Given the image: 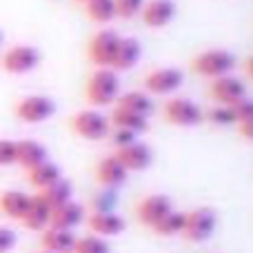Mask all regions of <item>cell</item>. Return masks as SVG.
Here are the masks:
<instances>
[{"instance_id":"6da1fadb","label":"cell","mask_w":253,"mask_h":253,"mask_svg":"<svg viewBox=\"0 0 253 253\" xmlns=\"http://www.w3.org/2000/svg\"><path fill=\"white\" fill-rule=\"evenodd\" d=\"M120 76L111 67H96L93 74L87 78L84 84V98L91 105V109L109 107L120 96Z\"/></svg>"},{"instance_id":"7a4b0ae2","label":"cell","mask_w":253,"mask_h":253,"mask_svg":"<svg viewBox=\"0 0 253 253\" xmlns=\"http://www.w3.org/2000/svg\"><path fill=\"white\" fill-rule=\"evenodd\" d=\"M238 60L229 49H207V51H200L191 58L189 67L196 76L207 80H215L220 76L233 74Z\"/></svg>"},{"instance_id":"3957f363","label":"cell","mask_w":253,"mask_h":253,"mask_svg":"<svg viewBox=\"0 0 253 253\" xmlns=\"http://www.w3.org/2000/svg\"><path fill=\"white\" fill-rule=\"evenodd\" d=\"M215 227H218V213L211 207H198L184 213V227L180 236L191 245H200L213 236Z\"/></svg>"},{"instance_id":"277c9868","label":"cell","mask_w":253,"mask_h":253,"mask_svg":"<svg viewBox=\"0 0 253 253\" xmlns=\"http://www.w3.org/2000/svg\"><path fill=\"white\" fill-rule=\"evenodd\" d=\"M69 126L78 138L89 140V142L107 140V135H109V131H111L109 118L98 109H83V111H78V114H74L69 120Z\"/></svg>"},{"instance_id":"5b68a950","label":"cell","mask_w":253,"mask_h":253,"mask_svg":"<svg viewBox=\"0 0 253 253\" xmlns=\"http://www.w3.org/2000/svg\"><path fill=\"white\" fill-rule=\"evenodd\" d=\"M58 107L53 102V98L49 96H40V93H31V96H25L16 102L13 107V114L20 123L25 125H40L47 123L56 116Z\"/></svg>"},{"instance_id":"8992f818","label":"cell","mask_w":253,"mask_h":253,"mask_svg":"<svg viewBox=\"0 0 253 253\" xmlns=\"http://www.w3.org/2000/svg\"><path fill=\"white\" fill-rule=\"evenodd\" d=\"M184 83V71L178 67H158L144 74L142 91L149 96H171Z\"/></svg>"},{"instance_id":"52a82bcc","label":"cell","mask_w":253,"mask_h":253,"mask_svg":"<svg viewBox=\"0 0 253 253\" xmlns=\"http://www.w3.org/2000/svg\"><path fill=\"white\" fill-rule=\"evenodd\" d=\"M162 116L169 125L173 126H198L205 120V111L198 102H193L191 98H182V96H175L171 100H167L165 109H162Z\"/></svg>"},{"instance_id":"ba28073f","label":"cell","mask_w":253,"mask_h":253,"mask_svg":"<svg viewBox=\"0 0 253 253\" xmlns=\"http://www.w3.org/2000/svg\"><path fill=\"white\" fill-rule=\"evenodd\" d=\"M209 96L215 105L222 107H233L240 100L249 98V89H247V83L240 78V76H220V78L211 80L209 83Z\"/></svg>"},{"instance_id":"9c48e42d","label":"cell","mask_w":253,"mask_h":253,"mask_svg":"<svg viewBox=\"0 0 253 253\" xmlns=\"http://www.w3.org/2000/svg\"><path fill=\"white\" fill-rule=\"evenodd\" d=\"M40 65V51L34 44H13L0 58V69L9 76H25Z\"/></svg>"},{"instance_id":"30bf717a","label":"cell","mask_w":253,"mask_h":253,"mask_svg":"<svg viewBox=\"0 0 253 253\" xmlns=\"http://www.w3.org/2000/svg\"><path fill=\"white\" fill-rule=\"evenodd\" d=\"M123 36H118L111 29H100L89 38L87 42V58L96 67H111L116 56V49Z\"/></svg>"},{"instance_id":"8fae6325","label":"cell","mask_w":253,"mask_h":253,"mask_svg":"<svg viewBox=\"0 0 253 253\" xmlns=\"http://www.w3.org/2000/svg\"><path fill=\"white\" fill-rule=\"evenodd\" d=\"M173 209L171 198L165 193H149L135 205V218L140 220V224H144L147 229H151L158 220H162L169 211Z\"/></svg>"},{"instance_id":"7c38bea8","label":"cell","mask_w":253,"mask_h":253,"mask_svg":"<svg viewBox=\"0 0 253 253\" xmlns=\"http://www.w3.org/2000/svg\"><path fill=\"white\" fill-rule=\"evenodd\" d=\"M89 231L98 238H116L125 231V218L118 215L116 211H91V213L84 218Z\"/></svg>"},{"instance_id":"4fadbf2b","label":"cell","mask_w":253,"mask_h":253,"mask_svg":"<svg viewBox=\"0 0 253 253\" xmlns=\"http://www.w3.org/2000/svg\"><path fill=\"white\" fill-rule=\"evenodd\" d=\"M93 178H96V182L100 184L102 189H116V191H118V187H123L126 182L129 173H126V169L118 162V158L111 153V156H105L98 160L96 169H93Z\"/></svg>"},{"instance_id":"5bb4252c","label":"cell","mask_w":253,"mask_h":253,"mask_svg":"<svg viewBox=\"0 0 253 253\" xmlns=\"http://www.w3.org/2000/svg\"><path fill=\"white\" fill-rule=\"evenodd\" d=\"M175 7L173 0H144L142 9H140V18L149 29H162L175 18Z\"/></svg>"},{"instance_id":"9a60e30c","label":"cell","mask_w":253,"mask_h":253,"mask_svg":"<svg viewBox=\"0 0 253 253\" xmlns=\"http://www.w3.org/2000/svg\"><path fill=\"white\" fill-rule=\"evenodd\" d=\"M114 156L118 158V162L126 169V173H131V171H144L153 162L151 149L147 144L138 142V140L131 144H125V147H118L114 151Z\"/></svg>"},{"instance_id":"2e32d148","label":"cell","mask_w":253,"mask_h":253,"mask_svg":"<svg viewBox=\"0 0 253 253\" xmlns=\"http://www.w3.org/2000/svg\"><path fill=\"white\" fill-rule=\"evenodd\" d=\"M87 218V211H84V205L76 200H69L65 205L51 209V218H49V227L53 229H65V231H76L80 224Z\"/></svg>"},{"instance_id":"e0dca14e","label":"cell","mask_w":253,"mask_h":253,"mask_svg":"<svg viewBox=\"0 0 253 253\" xmlns=\"http://www.w3.org/2000/svg\"><path fill=\"white\" fill-rule=\"evenodd\" d=\"M49 218H51V207L44 202V198L40 193H34L29 202V209L25 211L20 224L29 231H42V229L49 227Z\"/></svg>"},{"instance_id":"ac0fdd59","label":"cell","mask_w":253,"mask_h":253,"mask_svg":"<svg viewBox=\"0 0 253 253\" xmlns=\"http://www.w3.org/2000/svg\"><path fill=\"white\" fill-rule=\"evenodd\" d=\"M76 247V231L47 227L40 231V249L49 253H71Z\"/></svg>"},{"instance_id":"d6986e66","label":"cell","mask_w":253,"mask_h":253,"mask_svg":"<svg viewBox=\"0 0 253 253\" xmlns=\"http://www.w3.org/2000/svg\"><path fill=\"white\" fill-rule=\"evenodd\" d=\"M140 56H142V44L138 38L129 36V38H120L118 49H116L114 62H111V69L114 71H129L138 65Z\"/></svg>"},{"instance_id":"ffe728a7","label":"cell","mask_w":253,"mask_h":253,"mask_svg":"<svg viewBox=\"0 0 253 253\" xmlns=\"http://www.w3.org/2000/svg\"><path fill=\"white\" fill-rule=\"evenodd\" d=\"M47 160V149L38 140H16V165L25 171L42 165Z\"/></svg>"},{"instance_id":"44dd1931","label":"cell","mask_w":253,"mask_h":253,"mask_svg":"<svg viewBox=\"0 0 253 253\" xmlns=\"http://www.w3.org/2000/svg\"><path fill=\"white\" fill-rule=\"evenodd\" d=\"M107 118H109L111 129H125V131L135 133V135L149 129V118H147V116L133 114V111L123 109V107H114V109H111V114L107 116Z\"/></svg>"},{"instance_id":"7402d4cb","label":"cell","mask_w":253,"mask_h":253,"mask_svg":"<svg viewBox=\"0 0 253 253\" xmlns=\"http://www.w3.org/2000/svg\"><path fill=\"white\" fill-rule=\"evenodd\" d=\"M29 202H31V196L25 191H16V189L4 191L0 193V213L9 220H18L20 222L25 211L29 209Z\"/></svg>"},{"instance_id":"603a6c76","label":"cell","mask_w":253,"mask_h":253,"mask_svg":"<svg viewBox=\"0 0 253 253\" xmlns=\"http://www.w3.org/2000/svg\"><path fill=\"white\" fill-rule=\"evenodd\" d=\"M27 178H29V184L34 189H38V191H42V189L51 187L56 180L62 178V171L58 165H53V162L44 160L42 165L34 167L31 171H27Z\"/></svg>"},{"instance_id":"cb8c5ba5","label":"cell","mask_w":253,"mask_h":253,"mask_svg":"<svg viewBox=\"0 0 253 253\" xmlns=\"http://www.w3.org/2000/svg\"><path fill=\"white\" fill-rule=\"evenodd\" d=\"M116 107H123V109H129L133 114H140V116H151L153 114V100L149 93L144 91H126V93H120L116 98Z\"/></svg>"},{"instance_id":"d4e9b609","label":"cell","mask_w":253,"mask_h":253,"mask_svg":"<svg viewBox=\"0 0 253 253\" xmlns=\"http://www.w3.org/2000/svg\"><path fill=\"white\" fill-rule=\"evenodd\" d=\"M38 193L44 198V202H47L51 209H56V207H60V205H65V202L74 200V189H71V182H69V180H65V178L56 180L51 187L42 189V191H38Z\"/></svg>"},{"instance_id":"484cf974","label":"cell","mask_w":253,"mask_h":253,"mask_svg":"<svg viewBox=\"0 0 253 253\" xmlns=\"http://www.w3.org/2000/svg\"><path fill=\"white\" fill-rule=\"evenodd\" d=\"M182 227H184V211L171 209L165 218L158 220V222L153 224L151 231L160 238H173V236H180V233H182Z\"/></svg>"},{"instance_id":"4316f807","label":"cell","mask_w":253,"mask_h":253,"mask_svg":"<svg viewBox=\"0 0 253 253\" xmlns=\"http://www.w3.org/2000/svg\"><path fill=\"white\" fill-rule=\"evenodd\" d=\"M84 16L96 25H107L116 18L114 0H87L84 2Z\"/></svg>"},{"instance_id":"83f0119b","label":"cell","mask_w":253,"mask_h":253,"mask_svg":"<svg viewBox=\"0 0 253 253\" xmlns=\"http://www.w3.org/2000/svg\"><path fill=\"white\" fill-rule=\"evenodd\" d=\"M71 253H111V247L105 238L87 233L83 238H76V247Z\"/></svg>"},{"instance_id":"f1b7e54d","label":"cell","mask_w":253,"mask_h":253,"mask_svg":"<svg viewBox=\"0 0 253 253\" xmlns=\"http://www.w3.org/2000/svg\"><path fill=\"white\" fill-rule=\"evenodd\" d=\"M205 120L215 126H231L236 125V118H233V111L231 107H222V105H215L211 107L209 111L205 114Z\"/></svg>"},{"instance_id":"f546056e","label":"cell","mask_w":253,"mask_h":253,"mask_svg":"<svg viewBox=\"0 0 253 253\" xmlns=\"http://www.w3.org/2000/svg\"><path fill=\"white\" fill-rule=\"evenodd\" d=\"M116 202H118L116 189H100V191L91 198V209L93 211H114Z\"/></svg>"},{"instance_id":"4dcf8cb0","label":"cell","mask_w":253,"mask_h":253,"mask_svg":"<svg viewBox=\"0 0 253 253\" xmlns=\"http://www.w3.org/2000/svg\"><path fill=\"white\" fill-rule=\"evenodd\" d=\"M142 4H144V0H114L116 18L131 20V18L140 16V9H142Z\"/></svg>"},{"instance_id":"1f68e13d","label":"cell","mask_w":253,"mask_h":253,"mask_svg":"<svg viewBox=\"0 0 253 253\" xmlns=\"http://www.w3.org/2000/svg\"><path fill=\"white\" fill-rule=\"evenodd\" d=\"M16 165V140L0 138V167Z\"/></svg>"},{"instance_id":"d6a6232c","label":"cell","mask_w":253,"mask_h":253,"mask_svg":"<svg viewBox=\"0 0 253 253\" xmlns=\"http://www.w3.org/2000/svg\"><path fill=\"white\" fill-rule=\"evenodd\" d=\"M231 111H233V118H236V125L253 120V100L251 98H245V100H240L238 105H233Z\"/></svg>"},{"instance_id":"836d02e7","label":"cell","mask_w":253,"mask_h":253,"mask_svg":"<svg viewBox=\"0 0 253 253\" xmlns=\"http://www.w3.org/2000/svg\"><path fill=\"white\" fill-rule=\"evenodd\" d=\"M107 138H109L111 142H114V147L118 149V147H125V144L135 142V140H138V135L131 133V131H125V129H111Z\"/></svg>"},{"instance_id":"e575fe53","label":"cell","mask_w":253,"mask_h":253,"mask_svg":"<svg viewBox=\"0 0 253 253\" xmlns=\"http://www.w3.org/2000/svg\"><path fill=\"white\" fill-rule=\"evenodd\" d=\"M18 238H16V231L9 227H0V253H9L16 247Z\"/></svg>"},{"instance_id":"d590c367","label":"cell","mask_w":253,"mask_h":253,"mask_svg":"<svg viewBox=\"0 0 253 253\" xmlns=\"http://www.w3.org/2000/svg\"><path fill=\"white\" fill-rule=\"evenodd\" d=\"M236 129L240 131V135L245 140H253V120H247V123H238Z\"/></svg>"},{"instance_id":"8d00e7d4","label":"cell","mask_w":253,"mask_h":253,"mask_svg":"<svg viewBox=\"0 0 253 253\" xmlns=\"http://www.w3.org/2000/svg\"><path fill=\"white\" fill-rule=\"evenodd\" d=\"M74 2H80V4H84V2H87V0H74Z\"/></svg>"},{"instance_id":"74e56055","label":"cell","mask_w":253,"mask_h":253,"mask_svg":"<svg viewBox=\"0 0 253 253\" xmlns=\"http://www.w3.org/2000/svg\"><path fill=\"white\" fill-rule=\"evenodd\" d=\"M36 253H49V251H42V249H38V251H36Z\"/></svg>"},{"instance_id":"f35d334b","label":"cell","mask_w":253,"mask_h":253,"mask_svg":"<svg viewBox=\"0 0 253 253\" xmlns=\"http://www.w3.org/2000/svg\"><path fill=\"white\" fill-rule=\"evenodd\" d=\"M0 42H2V31H0Z\"/></svg>"}]
</instances>
